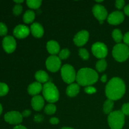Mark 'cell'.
Wrapping results in <instances>:
<instances>
[{"instance_id":"24","label":"cell","mask_w":129,"mask_h":129,"mask_svg":"<svg viewBox=\"0 0 129 129\" xmlns=\"http://www.w3.org/2000/svg\"><path fill=\"white\" fill-rule=\"evenodd\" d=\"M107 63L105 59H100L97 62L96 64V68L97 71L99 72H103L107 69Z\"/></svg>"},{"instance_id":"35","label":"cell","mask_w":129,"mask_h":129,"mask_svg":"<svg viewBox=\"0 0 129 129\" xmlns=\"http://www.w3.org/2000/svg\"><path fill=\"white\" fill-rule=\"evenodd\" d=\"M123 40L125 45H127V46H129V31L125 34L124 36H123Z\"/></svg>"},{"instance_id":"6","label":"cell","mask_w":129,"mask_h":129,"mask_svg":"<svg viewBox=\"0 0 129 129\" xmlns=\"http://www.w3.org/2000/svg\"><path fill=\"white\" fill-rule=\"evenodd\" d=\"M62 78L65 83L72 84L76 79V73L74 68L69 64H65L61 68Z\"/></svg>"},{"instance_id":"36","label":"cell","mask_w":129,"mask_h":129,"mask_svg":"<svg viewBox=\"0 0 129 129\" xmlns=\"http://www.w3.org/2000/svg\"><path fill=\"white\" fill-rule=\"evenodd\" d=\"M44 119V117L42 115H37L34 117V120L36 122H41Z\"/></svg>"},{"instance_id":"25","label":"cell","mask_w":129,"mask_h":129,"mask_svg":"<svg viewBox=\"0 0 129 129\" xmlns=\"http://www.w3.org/2000/svg\"><path fill=\"white\" fill-rule=\"evenodd\" d=\"M28 6L31 9H38L42 4L40 0H28L26 1Z\"/></svg>"},{"instance_id":"18","label":"cell","mask_w":129,"mask_h":129,"mask_svg":"<svg viewBox=\"0 0 129 129\" xmlns=\"http://www.w3.org/2000/svg\"><path fill=\"white\" fill-rule=\"evenodd\" d=\"M47 49L49 54H52V55H55L59 52L60 46L55 40H50L47 44Z\"/></svg>"},{"instance_id":"9","label":"cell","mask_w":129,"mask_h":129,"mask_svg":"<svg viewBox=\"0 0 129 129\" xmlns=\"http://www.w3.org/2000/svg\"><path fill=\"white\" fill-rule=\"evenodd\" d=\"M93 13L94 16L100 21V23L103 24L104 20L108 16L107 10L103 6L101 5H95L93 8Z\"/></svg>"},{"instance_id":"28","label":"cell","mask_w":129,"mask_h":129,"mask_svg":"<svg viewBox=\"0 0 129 129\" xmlns=\"http://www.w3.org/2000/svg\"><path fill=\"white\" fill-rule=\"evenodd\" d=\"M79 55L83 60H88L89 59V52L85 49H81L79 50Z\"/></svg>"},{"instance_id":"7","label":"cell","mask_w":129,"mask_h":129,"mask_svg":"<svg viewBox=\"0 0 129 129\" xmlns=\"http://www.w3.org/2000/svg\"><path fill=\"white\" fill-rule=\"evenodd\" d=\"M92 52L96 57L103 59L108 54V49L106 45L102 42H96L92 45Z\"/></svg>"},{"instance_id":"11","label":"cell","mask_w":129,"mask_h":129,"mask_svg":"<svg viewBox=\"0 0 129 129\" xmlns=\"http://www.w3.org/2000/svg\"><path fill=\"white\" fill-rule=\"evenodd\" d=\"M16 43L13 37L6 36L5 37L3 40V47L5 52L8 54L13 52L16 49Z\"/></svg>"},{"instance_id":"30","label":"cell","mask_w":129,"mask_h":129,"mask_svg":"<svg viewBox=\"0 0 129 129\" xmlns=\"http://www.w3.org/2000/svg\"><path fill=\"white\" fill-rule=\"evenodd\" d=\"M22 10L23 8L21 6V5H18L16 4L13 8V12L14 15H16V16H18L20 14H21V13L22 12Z\"/></svg>"},{"instance_id":"3","label":"cell","mask_w":129,"mask_h":129,"mask_svg":"<svg viewBox=\"0 0 129 129\" xmlns=\"http://www.w3.org/2000/svg\"><path fill=\"white\" fill-rule=\"evenodd\" d=\"M42 92L45 100L49 103H55L59 100V91L55 84L52 82H47L44 84Z\"/></svg>"},{"instance_id":"13","label":"cell","mask_w":129,"mask_h":129,"mask_svg":"<svg viewBox=\"0 0 129 129\" xmlns=\"http://www.w3.org/2000/svg\"><path fill=\"white\" fill-rule=\"evenodd\" d=\"M89 39V32L86 30H82L78 32L74 38V42L77 46H83Z\"/></svg>"},{"instance_id":"12","label":"cell","mask_w":129,"mask_h":129,"mask_svg":"<svg viewBox=\"0 0 129 129\" xmlns=\"http://www.w3.org/2000/svg\"><path fill=\"white\" fill-rule=\"evenodd\" d=\"M124 18V14L122 11H116L108 15L107 18V21L110 25H117L123 22Z\"/></svg>"},{"instance_id":"32","label":"cell","mask_w":129,"mask_h":129,"mask_svg":"<svg viewBox=\"0 0 129 129\" xmlns=\"http://www.w3.org/2000/svg\"><path fill=\"white\" fill-rule=\"evenodd\" d=\"M121 112L123 113L124 115L129 116V103H125L123 105Z\"/></svg>"},{"instance_id":"43","label":"cell","mask_w":129,"mask_h":129,"mask_svg":"<svg viewBox=\"0 0 129 129\" xmlns=\"http://www.w3.org/2000/svg\"><path fill=\"white\" fill-rule=\"evenodd\" d=\"M2 111H3L2 106H1V105L0 104V115H1V113H2Z\"/></svg>"},{"instance_id":"29","label":"cell","mask_w":129,"mask_h":129,"mask_svg":"<svg viewBox=\"0 0 129 129\" xmlns=\"http://www.w3.org/2000/svg\"><path fill=\"white\" fill-rule=\"evenodd\" d=\"M69 55H70V52H69V49H62L59 52V57L60 58V59H66L68 57H69Z\"/></svg>"},{"instance_id":"20","label":"cell","mask_w":129,"mask_h":129,"mask_svg":"<svg viewBox=\"0 0 129 129\" xmlns=\"http://www.w3.org/2000/svg\"><path fill=\"white\" fill-rule=\"evenodd\" d=\"M35 78L37 82L40 83H45V84L49 82L48 81L49 79V77L47 73L42 70L38 71L37 72H36L35 74Z\"/></svg>"},{"instance_id":"33","label":"cell","mask_w":129,"mask_h":129,"mask_svg":"<svg viewBox=\"0 0 129 129\" xmlns=\"http://www.w3.org/2000/svg\"><path fill=\"white\" fill-rule=\"evenodd\" d=\"M84 91L88 94H93L96 92V89L94 88L93 86H86L84 89Z\"/></svg>"},{"instance_id":"23","label":"cell","mask_w":129,"mask_h":129,"mask_svg":"<svg viewBox=\"0 0 129 129\" xmlns=\"http://www.w3.org/2000/svg\"><path fill=\"white\" fill-rule=\"evenodd\" d=\"M112 37L115 41L118 44H120L122 40L123 39V36L122 33L119 29H115L112 32Z\"/></svg>"},{"instance_id":"1","label":"cell","mask_w":129,"mask_h":129,"mask_svg":"<svg viewBox=\"0 0 129 129\" xmlns=\"http://www.w3.org/2000/svg\"><path fill=\"white\" fill-rule=\"evenodd\" d=\"M125 89V84L122 79L113 78L106 86L105 93L108 99L115 101L123 97Z\"/></svg>"},{"instance_id":"19","label":"cell","mask_w":129,"mask_h":129,"mask_svg":"<svg viewBox=\"0 0 129 129\" xmlns=\"http://www.w3.org/2000/svg\"><path fill=\"white\" fill-rule=\"evenodd\" d=\"M79 85L76 83L69 84L66 89V94L69 97H74L79 93Z\"/></svg>"},{"instance_id":"5","label":"cell","mask_w":129,"mask_h":129,"mask_svg":"<svg viewBox=\"0 0 129 129\" xmlns=\"http://www.w3.org/2000/svg\"><path fill=\"white\" fill-rule=\"evenodd\" d=\"M113 57L118 62H124L129 57V47L125 44H118L112 51Z\"/></svg>"},{"instance_id":"37","label":"cell","mask_w":129,"mask_h":129,"mask_svg":"<svg viewBox=\"0 0 129 129\" xmlns=\"http://www.w3.org/2000/svg\"><path fill=\"white\" fill-rule=\"evenodd\" d=\"M50 122L52 124L56 125L57 123H59V120L57 118H56V117H52V118H51L50 119Z\"/></svg>"},{"instance_id":"38","label":"cell","mask_w":129,"mask_h":129,"mask_svg":"<svg viewBox=\"0 0 129 129\" xmlns=\"http://www.w3.org/2000/svg\"><path fill=\"white\" fill-rule=\"evenodd\" d=\"M30 114H31V111L29 110H26L23 111V112L21 113L23 117H28Z\"/></svg>"},{"instance_id":"44","label":"cell","mask_w":129,"mask_h":129,"mask_svg":"<svg viewBox=\"0 0 129 129\" xmlns=\"http://www.w3.org/2000/svg\"><path fill=\"white\" fill-rule=\"evenodd\" d=\"M61 129H74V128H71V127H62Z\"/></svg>"},{"instance_id":"4","label":"cell","mask_w":129,"mask_h":129,"mask_svg":"<svg viewBox=\"0 0 129 129\" xmlns=\"http://www.w3.org/2000/svg\"><path fill=\"white\" fill-rule=\"evenodd\" d=\"M108 122L112 129H122L125 123V115L120 110L112 112L108 115Z\"/></svg>"},{"instance_id":"16","label":"cell","mask_w":129,"mask_h":129,"mask_svg":"<svg viewBox=\"0 0 129 129\" xmlns=\"http://www.w3.org/2000/svg\"><path fill=\"white\" fill-rule=\"evenodd\" d=\"M30 30L33 36L36 38H40L44 35V28L39 23H34L30 26Z\"/></svg>"},{"instance_id":"21","label":"cell","mask_w":129,"mask_h":129,"mask_svg":"<svg viewBox=\"0 0 129 129\" xmlns=\"http://www.w3.org/2000/svg\"><path fill=\"white\" fill-rule=\"evenodd\" d=\"M35 14L32 10H27L23 15V21L25 23H30L34 20Z\"/></svg>"},{"instance_id":"34","label":"cell","mask_w":129,"mask_h":129,"mask_svg":"<svg viewBox=\"0 0 129 129\" xmlns=\"http://www.w3.org/2000/svg\"><path fill=\"white\" fill-rule=\"evenodd\" d=\"M125 6V1L123 0H117L115 2V6L117 9L123 8Z\"/></svg>"},{"instance_id":"10","label":"cell","mask_w":129,"mask_h":129,"mask_svg":"<svg viewBox=\"0 0 129 129\" xmlns=\"http://www.w3.org/2000/svg\"><path fill=\"white\" fill-rule=\"evenodd\" d=\"M5 120L10 124L18 125L22 122L23 116L20 112L16 111H11L5 114Z\"/></svg>"},{"instance_id":"27","label":"cell","mask_w":129,"mask_h":129,"mask_svg":"<svg viewBox=\"0 0 129 129\" xmlns=\"http://www.w3.org/2000/svg\"><path fill=\"white\" fill-rule=\"evenodd\" d=\"M9 91V88L5 83H0V96H5Z\"/></svg>"},{"instance_id":"31","label":"cell","mask_w":129,"mask_h":129,"mask_svg":"<svg viewBox=\"0 0 129 129\" xmlns=\"http://www.w3.org/2000/svg\"><path fill=\"white\" fill-rule=\"evenodd\" d=\"M8 32V28L6 25L3 23H0V35H6Z\"/></svg>"},{"instance_id":"17","label":"cell","mask_w":129,"mask_h":129,"mask_svg":"<svg viewBox=\"0 0 129 129\" xmlns=\"http://www.w3.org/2000/svg\"><path fill=\"white\" fill-rule=\"evenodd\" d=\"M43 87L42 86L41 83L39 82H34L31 83V84L28 87V92L30 95L37 96L40 93L41 91H42Z\"/></svg>"},{"instance_id":"26","label":"cell","mask_w":129,"mask_h":129,"mask_svg":"<svg viewBox=\"0 0 129 129\" xmlns=\"http://www.w3.org/2000/svg\"><path fill=\"white\" fill-rule=\"evenodd\" d=\"M44 112L47 115H53L56 112V107L54 105L53 103H50L48 104L46 107H45Z\"/></svg>"},{"instance_id":"39","label":"cell","mask_w":129,"mask_h":129,"mask_svg":"<svg viewBox=\"0 0 129 129\" xmlns=\"http://www.w3.org/2000/svg\"><path fill=\"white\" fill-rule=\"evenodd\" d=\"M124 13H125V15H127V16H129V4L128 5H126L124 8Z\"/></svg>"},{"instance_id":"15","label":"cell","mask_w":129,"mask_h":129,"mask_svg":"<svg viewBox=\"0 0 129 129\" xmlns=\"http://www.w3.org/2000/svg\"><path fill=\"white\" fill-rule=\"evenodd\" d=\"M31 107L35 111H40L44 106V99L42 96L37 95L31 99Z\"/></svg>"},{"instance_id":"41","label":"cell","mask_w":129,"mask_h":129,"mask_svg":"<svg viewBox=\"0 0 129 129\" xmlns=\"http://www.w3.org/2000/svg\"><path fill=\"white\" fill-rule=\"evenodd\" d=\"M101 81H102L103 83H105L107 81V75H103L102 77L101 78Z\"/></svg>"},{"instance_id":"14","label":"cell","mask_w":129,"mask_h":129,"mask_svg":"<svg viewBox=\"0 0 129 129\" xmlns=\"http://www.w3.org/2000/svg\"><path fill=\"white\" fill-rule=\"evenodd\" d=\"M30 34V29L24 25H17L13 30V34L18 39L26 38Z\"/></svg>"},{"instance_id":"22","label":"cell","mask_w":129,"mask_h":129,"mask_svg":"<svg viewBox=\"0 0 129 129\" xmlns=\"http://www.w3.org/2000/svg\"><path fill=\"white\" fill-rule=\"evenodd\" d=\"M114 102L111 100L108 99L105 101L103 105V111L106 114H110L112 112V110L113 108Z\"/></svg>"},{"instance_id":"2","label":"cell","mask_w":129,"mask_h":129,"mask_svg":"<svg viewBox=\"0 0 129 129\" xmlns=\"http://www.w3.org/2000/svg\"><path fill=\"white\" fill-rule=\"evenodd\" d=\"M98 75L96 72L90 68H82L76 74V81L79 86H89L96 83Z\"/></svg>"},{"instance_id":"40","label":"cell","mask_w":129,"mask_h":129,"mask_svg":"<svg viewBox=\"0 0 129 129\" xmlns=\"http://www.w3.org/2000/svg\"><path fill=\"white\" fill-rule=\"evenodd\" d=\"M13 129H27V128H26L25 127H24V126L21 125H18L15 126Z\"/></svg>"},{"instance_id":"42","label":"cell","mask_w":129,"mask_h":129,"mask_svg":"<svg viewBox=\"0 0 129 129\" xmlns=\"http://www.w3.org/2000/svg\"><path fill=\"white\" fill-rule=\"evenodd\" d=\"M14 2L17 3L18 5H20V3H22L23 2V0H17V1H16V0H15Z\"/></svg>"},{"instance_id":"8","label":"cell","mask_w":129,"mask_h":129,"mask_svg":"<svg viewBox=\"0 0 129 129\" xmlns=\"http://www.w3.org/2000/svg\"><path fill=\"white\" fill-rule=\"evenodd\" d=\"M45 64L48 70L52 73H55L59 71L60 68L61 61L59 57L56 55H51L47 59Z\"/></svg>"}]
</instances>
